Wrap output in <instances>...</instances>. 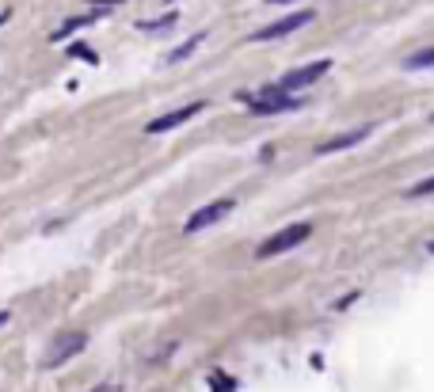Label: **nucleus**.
Here are the masks:
<instances>
[{
  "label": "nucleus",
  "instance_id": "obj_1",
  "mask_svg": "<svg viewBox=\"0 0 434 392\" xmlns=\"http://www.w3.org/2000/svg\"><path fill=\"white\" fill-rule=\"evenodd\" d=\"M309 237H313V225H309V221H297V225L274 232L271 240H263L255 255H259V259H271V255H282V252H289V248H297V244H305Z\"/></svg>",
  "mask_w": 434,
  "mask_h": 392
},
{
  "label": "nucleus",
  "instance_id": "obj_2",
  "mask_svg": "<svg viewBox=\"0 0 434 392\" xmlns=\"http://www.w3.org/2000/svg\"><path fill=\"white\" fill-rule=\"evenodd\" d=\"M244 103H248L255 115H282V110H294V107H301V99L297 96H289V92H282V88H267V92H259V96H244Z\"/></svg>",
  "mask_w": 434,
  "mask_h": 392
},
{
  "label": "nucleus",
  "instance_id": "obj_3",
  "mask_svg": "<svg viewBox=\"0 0 434 392\" xmlns=\"http://www.w3.org/2000/svg\"><path fill=\"white\" fill-rule=\"evenodd\" d=\"M88 346V335L84 331H65L58 335L50 346H46V366H61V362H69V358H76Z\"/></svg>",
  "mask_w": 434,
  "mask_h": 392
},
{
  "label": "nucleus",
  "instance_id": "obj_4",
  "mask_svg": "<svg viewBox=\"0 0 434 392\" xmlns=\"http://www.w3.org/2000/svg\"><path fill=\"white\" fill-rule=\"evenodd\" d=\"M232 198H217V202H210V206H202V210H195L191 217H187V225H183V232H202V229H210L214 221H221L225 214H232Z\"/></svg>",
  "mask_w": 434,
  "mask_h": 392
},
{
  "label": "nucleus",
  "instance_id": "obj_5",
  "mask_svg": "<svg viewBox=\"0 0 434 392\" xmlns=\"http://www.w3.org/2000/svg\"><path fill=\"white\" fill-rule=\"evenodd\" d=\"M328 69H331V61H313V65H301V69L286 73L282 81H278V88H282V92H301V88L316 84V81H320V76H324Z\"/></svg>",
  "mask_w": 434,
  "mask_h": 392
},
{
  "label": "nucleus",
  "instance_id": "obj_6",
  "mask_svg": "<svg viewBox=\"0 0 434 392\" xmlns=\"http://www.w3.org/2000/svg\"><path fill=\"white\" fill-rule=\"evenodd\" d=\"M305 24H313V8H305V12H294V16L278 19V24H271V27H263L259 35H252V38H255V42H271V38H286V35H294V31H301Z\"/></svg>",
  "mask_w": 434,
  "mask_h": 392
},
{
  "label": "nucleus",
  "instance_id": "obj_7",
  "mask_svg": "<svg viewBox=\"0 0 434 392\" xmlns=\"http://www.w3.org/2000/svg\"><path fill=\"white\" fill-rule=\"evenodd\" d=\"M202 107H206L202 99H195V103H187V107H180V110H168V115L153 118L149 126H145V133H168V130H175V126H183V122H191Z\"/></svg>",
  "mask_w": 434,
  "mask_h": 392
},
{
  "label": "nucleus",
  "instance_id": "obj_8",
  "mask_svg": "<svg viewBox=\"0 0 434 392\" xmlns=\"http://www.w3.org/2000/svg\"><path fill=\"white\" fill-rule=\"evenodd\" d=\"M370 130L373 126H358V130H351V133H339V138H331L324 145H316V156H328V153H339V149H351V145H358L370 138Z\"/></svg>",
  "mask_w": 434,
  "mask_h": 392
},
{
  "label": "nucleus",
  "instance_id": "obj_9",
  "mask_svg": "<svg viewBox=\"0 0 434 392\" xmlns=\"http://www.w3.org/2000/svg\"><path fill=\"white\" fill-rule=\"evenodd\" d=\"M202 38H206V31H198V35H191V38H187L183 46H180V50H172V53H168V61H172V65H180V61H187V58H191V53H195L198 46H202Z\"/></svg>",
  "mask_w": 434,
  "mask_h": 392
},
{
  "label": "nucleus",
  "instance_id": "obj_10",
  "mask_svg": "<svg viewBox=\"0 0 434 392\" xmlns=\"http://www.w3.org/2000/svg\"><path fill=\"white\" fill-rule=\"evenodd\" d=\"M434 65V46L427 50H419V53H411V58H404V69H430Z\"/></svg>",
  "mask_w": 434,
  "mask_h": 392
},
{
  "label": "nucleus",
  "instance_id": "obj_11",
  "mask_svg": "<svg viewBox=\"0 0 434 392\" xmlns=\"http://www.w3.org/2000/svg\"><path fill=\"white\" fill-rule=\"evenodd\" d=\"M138 27H141V31H149V35H153V31H168V27H175V12L160 16V19H141Z\"/></svg>",
  "mask_w": 434,
  "mask_h": 392
},
{
  "label": "nucleus",
  "instance_id": "obj_12",
  "mask_svg": "<svg viewBox=\"0 0 434 392\" xmlns=\"http://www.w3.org/2000/svg\"><path fill=\"white\" fill-rule=\"evenodd\" d=\"M423 195H434V175L423 179V183H415V187H408V198H423Z\"/></svg>",
  "mask_w": 434,
  "mask_h": 392
},
{
  "label": "nucleus",
  "instance_id": "obj_13",
  "mask_svg": "<svg viewBox=\"0 0 434 392\" xmlns=\"http://www.w3.org/2000/svg\"><path fill=\"white\" fill-rule=\"evenodd\" d=\"M69 53H73V58H84V61H92V65L99 61V58H95V50H88V46H73Z\"/></svg>",
  "mask_w": 434,
  "mask_h": 392
},
{
  "label": "nucleus",
  "instance_id": "obj_14",
  "mask_svg": "<svg viewBox=\"0 0 434 392\" xmlns=\"http://www.w3.org/2000/svg\"><path fill=\"white\" fill-rule=\"evenodd\" d=\"M214 385H217V392H232V381L229 377H217L214 373Z\"/></svg>",
  "mask_w": 434,
  "mask_h": 392
},
{
  "label": "nucleus",
  "instance_id": "obj_15",
  "mask_svg": "<svg viewBox=\"0 0 434 392\" xmlns=\"http://www.w3.org/2000/svg\"><path fill=\"white\" fill-rule=\"evenodd\" d=\"M92 392H122V385H95Z\"/></svg>",
  "mask_w": 434,
  "mask_h": 392
},
{
  "label": "nucleus",
  "instance_id": "obj_16",
  "mask_svg": "<svg viewBox=\"0 0 434 392\" xmlns=\"http://www.w3.org/2000/svg\"><path fill=\"white\" fill-rule=\"evenodd\" d=\"M8 320H12V316H8V312H0V328H4V324H8Z\"/></svg>",
  "mask_w": 434,
  "mask_h": 392
},
{
  "label": "nucleus",
  "instance_id": "obj_17",
  "mask_svg": "<svg viewBox=\"0 0 434 392\" xmlns=\"http://www.w3.org/2000/svg\"><path fill=\"white\" fill-rule=\"evenodd\" d=\"M267 4H289V0H267Z\"/></svg>",
  "mask_w": 434,
  "mask_h": 392
}]
</instances>
